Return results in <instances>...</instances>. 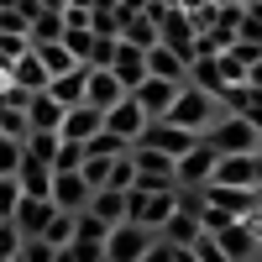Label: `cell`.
Listing matches in <instances>:
<instances>
[{
    "instance_id": "9c48e42d",
    "label": "cell",
    "mask_w": 262,
    "mask_h": 262,
    "mask_svg": "<svg viewBox=\"0 0 262 262\" xmlns=\"http://www.w3.org/2000/svg\"><path fill=\"white\" fill-rule=\"evenodd\" d=\"M53 215H58V210H53V200H48V194H21V200H16V210H11V226L32 242V236H42V231L53 226Z\"/></svg>"
},
{
    "instance_id": "e0dca14e",
    "label": "cell",
    "mask_w": 262,
    "mask_h": 262,
    "mask_svg": "<svg viewBox=\"0 0 262 262\" xmlns=\"http://www.w3.org/2000/svg\"><path fill=\"white\" fill-rule=\"evenodd\" d=\"M21 111H27V131H58V121H63V111H69V105H58L48 90H37V95H27V105H21Z\"/></svg>"
},
{
    "instance_id": "7402d4cb",
    "label": "cell",
    "mask_w": 262,
    "mask_h": 262,
    "mask_svg": "<svg viewBox=\"0 0 262 262\" xmlns=\"http://www.w3.org/2000/svg\"><path fill=\"white\" fill-rule=\"evenodd\" d=\"M32 53H37V63H42V74H48V79H58V74L79 69V58L63 48V42H32Z\"/></svg>"
},
{
    "instance_id": "836d02e7",
    "label": "cell",
    "mask_w": 262,
    "mask_h": 262,
    "mask_svg": "<svg viewBox=\"0 0 262 262\" xmlns=\"http://www.w3.org/2000/svg\"><path fill=\"white\" fill-rule=\"evenodd\" d=\"M21 262H53L58 257V247H48L42 236H32V242H21V252H16Z\"/></svg>"
},
{
    "instance_id": "2e32d148",
    "label": "cell",
    "mask_w": 262,
    "mask_h": 262,
    "mask_svg": "<svg viewBox=\"0 0 262 262\" xmlns=\"http://www.w3.org/2000/svg\"><path fill=\"white\" fill-rule=\"evenodd\" d=\"M6 84L11 90H21V95H37V90H48V74H42V63H37V53L27 48L16 63H6Z\"/></svg>"
},
{
    "instance_id": "52a82bcc",
    "label": "cell",
    "mask_w": 262,
    "mask_h": 262,
    "mask_svg": "<svg viewBox=\"0 0 262 262\" xmlns=\"http://www.w3.org/2000/svg\"><path fill=\"white\" fill-rule=\"evenodd\" d=\"M257 168H262L257 152H221V158H215L210 184H226V189H257Z\"/></svg>"
},
{
    "instance_id": "4dcf8cb0",
    "label": "cell",
    "mask_w": 262,
    "mask_h": 262,
    "mask_svg": "<svg viewBox=\"0 0 262 262\" xmlns=\"http://www.w3.org/2000/svg\"><path fill=\"white\" fill-rule=\"evenodd\" d=\"M42 242H48V247H69V242H74V215H63V210H58V215H53V226L42 231Z\"/></svg>"
},
{
    "instance_id": "7dc6e473",
    "label": "cell",
    "mask_w": 262,
    "mask_h": 262,
    "mask_svg": "<svg viewBox=\"0 0 262 262\" xmlns=\"http://www.w3.org/2000/svg\"><path fill=\"white\" fill-rule=\"evenodd\" d=\"M11 262H21V257H11Z\"/></svg>"
},
{
    "instance_id": "603a6c76",
    "label": "cell",
    "mask_w": 262,
    "mask_h": 262,
    "mask_svg": "<svg viewBox=\"0 0 262 262\" xmlns=\"http://www.w3.org/2000/svg\"><path fill=\"white\" fill-rule=\"evenodd\" d=\"M84 74H90V63H79V69L48 79V95H53L58 105H79V100H84Z\"/></svg>"
},
{
    "instance_id": "8d00e7d4",
    "label": "cell",
    "mask_w": 262,
    "mask_h": 262,
    "mask_svg": "<svg viewBox=\"0 0 262 262\" xmlns=\"http://www.w3.org/2000/svg\"><path fill=\"white\" fill-rule=\"evenodd\" d=\"M16 200H21V184H16V179H0V221H11Z\"/></svg>"
},
{
    "instance_id": "5bb4252c",
    "label": "cell",
    "mask_w": 262,
    "mask_h": 262,
    "mask_svg": "<svg viewBox=\"0 0 262 262\" xmlns=\"http://www.w3.org/2000/svg\"><path fill=\"white\" fill-rule=\"evenodd\" d=\"M200 236H205V226H200V215H194V210H173L168 215V221L158 226V242H168V247H194V242H200Z\"/></svg>"
},
{
    "instance_id": "d6a6232c",
    "label": "cell",
    "mask_w": 262,
    "mask_h": 262,
    "mask_svg": "<svg viewBox=\"0 0 262 262\" xmlns=\"http://www.w3.org/2000/svg\"><path fill=\"white\" fill-rule=\"evenodd\" d=\"M16 163H21V142L0 137V179H16Z\"/></svg>"
},
{
    "instance_id": "f1b7e54d",
    "label": "cell",
    "mask_w": 262,
    "mask_h": 262,
    "mask_svg": "<svg viewBox=\"0 0 262 262\" xmlns=\"http://www.w3.org/2000/svg\"><path fill=\"white\" fill-rule=\"evenodd\" d=\"M116 42H121V37H90V53H84V63H90V69H111Z\"/></svg>"
},
{
    "instance_id": "bcb514c9",
    "label": "cell",
    "mask_w": 262,
    "mask_h": 262,
    "mask_svg": "<svg viewBox=\"0 0 262 262\" xmlns=\"http://www.w3.org/2000/svg\"><path fill=\"white\" fill-rule=\"evenodd\" d=\"M257 158H262V142H257Z\"/></svg>"
},
{
    "instance_id": "8992f818",
    "label": "cell",
    "mask_w": 262,
    "mask_h": 262,
    "mask_svg": "<svg viewBox=\"0 0 262 262\" xmlns=\"http://www.w3.org/2000/svg\"><path fill=\"white\" fill-rule=\"evenodd\" d=\"M215 158H221V152H215V147L200 137V142H194V147L184 152L179 163H173V184H179V189H200V184H210V173H215Z\"/></svg>"
},
{
    "instance_id": "ac0fdd59",
    "label": "cell",
    "mask_w": 262,
    "mask_h": 262,
    "mask_svg": "<svg viewBox=\"0 0 262 262\" xmlns=\"http://www.w3.org/2000/svg\"><path fill=\"white\" fill-rule=\"evenodd\" d=\"M126 90H121V79L111 69H90L84 74V105H95V111H105V105H116Z\"/></svg>"
},
{
    "instance_id": "7bdbcfd3",
    "label": "cell",
    "mask_w": 262,
    "mask_h": 262,
    "mask_svg": "<svg viewBox=\"0 0 262 262\" xmlns=\"http://www.w3.org/2000/svg\"><path fill=\"white\" fill-rule=\"evenodd\" d=\"M53 262H74V257H69V252H63V247H58V257H53Z\"/></svg>"
},
{
    "instance_id": "83f0119b",
    "label": "cell",
    "mask_w": 262,
    "mask_h": 262,
    "mask_svg": "<svg viewBox=\"0 0 262 262\" xmlns=\"http://www.w3.org/2000/svg\"><path fill=\"white\" fill-rule=\"evenodd\" d=\"M126 147H131V142H121V137H111V131H105V126L95 131L90 142H84V152H95V158H121Z\"/></svg>"
},
{
    "instance_id": "7c38bea8",
    "label": "cell",
    "mask_w": 262,
    "mask_h": 262,
    "mask_svg": "<svg viewBox=\"0 0 262 262\" xmlns=\"http://www.w3.org/2000/svg\"><path fill=\"white\" fill-rule=\"evenodd\" d=\"M173 95H179V84H173V79H152V74L137 84V90H131V100L147 111V121H163L168 105H173Z\"/></svg>"
},
{
    "instance_id": "f35d334b",
    "label": "cell",
    "mask_w": 262,
    "mask_h": 262,
    "mask_svg": "<svg viewBox=\"0 0 262 262\" xmlns=\"http://www.w3.org/2000/svg\"><path fill=\"white\" fill-rule=\"evenodd\" d=\"M247 84H257V90H262V58H257L252 69H247Z\"/></svg>"
},
{
    "instance_id": "4fadbf2b",
    "label": "cell",
    "mask_w": 262,
    "mask_h": 262,
    "mask_svg": "<svg viewBox=\"0 0 262 262\" xmlns=\"http://www.w3.org/2000/svg\"><path fill=\"white\" fill-rule=\"evenodd\" d=\"M111 74L121 79V90L131 95L137 84L147 79V48H137V42H116V58H111Z\"/></svg>"
},
{
    "instance_id": "30bf717a",
    "label": "cell",
    "mask_w": 262,
    "mask_h": 262,
    "mask_svg": "<svg viewBox=\"0 0 262 262\" xmlns=\"http://www.w3.org/2000/svg\"><path fill=\"white\" fill-rule=\"evenodd\" d=\"M137 142L158 147V152H168V158L179 163V158H184V152H189L194 142H200V137H194V131H184V126H173V121H147V131H142Z\"/></svg>"
},
{
    "instance_id": "74e56055",
    "label": "cell",
    "mask_w": 262,
    "mask_h": 262,
    "mask_svg": "<svg viewBox=\"0 0 262 262\" xmlns=\"http://www.w3.org/2000/svg\"><path fill=\"white\" fill-rule=\"evenodd\" d=\"M173 257H179V247H168V242H152L142 262H173Z\"/></svg>"
},
{
    "instance_id": "e575fe53",
    "label": "cell",
    "mask_w": 262,
    "mask_h": 262,
    "mask_svg": "<svg viewBox=\"0 0 262 262\" xmlns=\"http://www.w3.org/2000/svg\"><path fill=\"white\" fill-rule=\"evenodd\" d=\"M63 252H69L74 262H105V247H100V242H79V236H74Z\"/></svg>"
},
{
    "instance_id": "b9f144b4",
    "label": "cell",
    "mask_w": 262,
    "mask_h": 262,
    "mask_svg": "<svg viewBox=\"0 0 262 262\" xmlns=\"http://www.w3.org/2000/svg\"><path fill=\"white\" fill-rule=\"evenodd\" d=\"M42 6H48V11H69V0H42Z\"/></svg>"
},
{
    "instance_id": "4316f807",
    "label": "cell",
    "mask_w": 262,
    "mask_h": 262,
    "mask_svg": "<svg viewBox=\"0 0 262 262\" xmlns=\"http://www.w3.org/2000/svg\"><path fill=\"white\" fill-rule=\"evenodd\" d=\"M74 236H79V242H100V247H105V236H111V226H105L100 215L79 210V215H74Z\"/></svg>"
},
{
    "instance_id": "9a60e30c",
    "label": "cell",
    "mask_w": 262,
    "mask_h": 262,
    "mask_svg": "<svg viewBox=\"0 0 262 262\" xmlns=\"http://www.w3.org/2000/svg\"><path fill=\"white\" fill-rule=\"evenodd\" d=\"M95 131H100V111H95V105H84V100L69 105V111H63V121H58V137H63V142H79V147L90 142Z\"/></svg>"
},
{
    "instance_id": "8fae6325",
    "label": "cell",
    "mask_w": 262,
    "mask_h": 262,
    "mask_svg": "<svg viewBox=\"0 0 262 262\" xmlns=\"http://www.w3.org/2000/svg\"><path fill=\"white\" fill-rule=\"evenodd\" d=\"M48 200H53V210H63V215H79L84 205H90V184H84V173H79V168H74V173H53Z\"/></svg>"
},
{
    "instance_id": "d4e9b609",
    "label": "cell",
    "mask_w": 262,
    "mask_h": 262,
    "mask_svg": "<svg viewBox=\"0 0 262 262\" xmlns=\"http://www.w3.org/2000/svg\"><path fill=\"white\" fill-rule=\"evenodd\" d=\"M32 42H58L63 37V11H48V6H42L37 16H32V32H27Z\"/></svg>"
},
{
    "instance_id": "ba28073f",
    "label": "cell",
    "mask_w": 262,
    "mask_h": 262,
    "mask_svg": "<svg viewBox=\"0 0 262 262\" xmlns=\"http://www.w3.org/2000/svg\"><path fill=\"white\" fill-rule=\"evenodd\" d=\"M100 126L111 131V137H121V142H137L142 131H147V111H142L131 95H121L116 105H105V111H100Z\"/></svg>"
},
{
    "instance_id": "44dd1931",
    "label": "cell",
    "mask_w": 262,
    "mask_h": 262,
    "mask_svg": "<svg viewBox=\"0 0 262 262\" xmlns=\"http://www.w3.org/2000/svg\"><path fill=\"white\" fill-rule=\"evenodd\" d=\"M90 215H100L105 226H121L126 221V189H90Z\"/></svg>"
},
{
    "instance_id": "ffe728a7",
    "label": "cell",
    "mask_w": 262,
    "mask_h": 262,
    "mask_svg": "<svg viewBox=\"0 0 262 262\" xmlns=\"http://www.w3.org/2000/svg\"><path fill=\"white\" fill-rule=\"evenodd\" d=\"M147 74H152V79H173V84H184L189 58H179L168 42H152V48H147Z\"/></svg>"
},
{
    "instance_id": "5b68a950",
    "label": "cell",
    "mask_w": 262,
    "mask_h": 262,
    "mask_svg": "<svg viewBox=\"0 0 262 262\" xmlns=\"http://www.w3.org/2000/svg\"><path fill=\"white\" fill-rule=\"evenodd\" d=\"M205 236H215V247H221L231 262H257L262 257V236L252 226V215H247V221H231L226 231H205Z\"/></svg>"
},
{
    "instance_id": "d6986e66",
    "label": "cell",
    "mask_w": 262,
    "mask_h": 262,
    "mask_svg": "<svg viewBox=\"0 0 262 262\" xmlns=\"http://www.w3.org/2000/svg\"><path fill=\"white\" fill-rule=\"evenodd\" d=\"M16 184H21V194H48V184H53V168H48V158H37V152H27V147H21Z\"/></svg>"
},
{
    "instance_id": "277c9868",
    "label": "cell",
    "mask_w": 262,
    "mask_h": 262,
    "mask_svg": "<svg viewBox=\"0 0 262 262\" xmlns=\"http://www.w3.org/2000/svg\"><path fill=\"white\" fill-rule=\"evenodd\" d=\"M152 242H158V231L121 221V226H111V236H105V262H142Z\"/></svg>"
},
{
    "instance_id": "d590c367",
    "label": "cell",
    "mask_w": 262,
    "mask_h": 262,
    "mask_svg": "<svg viewBox=\"0 0 262 262\" xmlns=\"http://www.w3.org/2000/svg\"><path fill=\"white\" fill-rule=\"evenodd\" d=\"M189 252H194V262H231L221 247H215V236H200V242H194Z\"/></svg>"
},
{
    "instance_id": "ab89813d",
    "label": "cell",
    "mask_w": 262,
    "mask_h": 262,
    "mask_svg": "<svg viewBox=\"0 0 262 262\" xmlns=\"http://www.w3.org/2000/svg\"><path fill=\"white\" fill-rule=\"evenodd\" d=\"M173 6H184V11H200V6H215V0H173Z\"/></svg>"
},
{
    "instance_id": "f546056e",
    "label": "cell",
    "mask_w": 262,
    "mask_h": 262,
    "mask_svg": "<svg viewBox=\"0 0 262 262\" xmlns=\"http://www.w3.org/2000/svg\"><path fill=\"white\" fill-rule=\"evenodd\" d=\"M79 163H84V147H79V142H63V137H58V152H53V173H74Z\"/></svg>"
},
{
    "instance_id": "f6af8a7d",
    "label": "cell",
    "mask_w": 262,
    "mask_h": 262,
    "mask_svg": "<svg viewBox=\"0 0 262 262\" xmlns=\"http://www.w3.org/2000/svg\"><path fill=\"white\" fill-rule=\"evenodd\" d=\"M242 6H262V0H242Z\"/></svg>"
},
{
    "instance_id": "ee69618b",
    "label": "cell",
    "mask_w": 262,
    "mask_h": 262,
    "mask_svg": "<svg viewBox=\"0 0 262 262\" xmlns=\"http://www.w3.org/2000/svg\"><path fill=\"white\" fill-rule=\"evenodd\" d=\"M257 194H262V168H257Z\"/></svg>"
},
{
    "instance_id": "6da1fadb",
    "label": "cell",
    "mask_w": 262,
    "mask_h": 262,
    "mask_svg": "<svg viewBox=\"0 0 262 262\" xmlns=\"http://www.w3.org/2000/svg\"><path fill=\"white\" fill-rule=\"evenodd\" d=\"M215 116H221V100H215L210 90H200V84H189V79H184L163 121H173V126H184V131H194V137H200V131H205Z\"/></svg>"
},
{
    "instance_id": "484cf974",
    "label": "cell",
    "mask_w": 262,
    "mask_h": 262,
    "mask_svg": "<svg viewBox=\"0 0 262 262\" xmlns=\"http://www.w3.org/2000/svg\"><path fill=\"white\" fill-rule=\"evenodd\" d=\"M111 163H116V158H95V152H84V163H79L84 184H90V189H105V184H111Z\"/></svg>"
},
{
    "instance_id": "1f68e13d",
    "label": "cell",
    "mask_w": 262,
    "mask_h": 262,
    "mask_svg": "<svg viewBox=\"0 0 262 262\" xmlns=\"http://www.w3.org/2000/svg\"><path fill=\"white\" fill-rule=\"evenodd\" d=\"M131 179H137V168H131V147H126L121 158L111 163V184H105V189H131Z\"/></svg>"
},
{
    "instance_id": "c3c4849f",
    "label": "cell",
    "mask_w": 262,
    "mask_h": 262,
    "mask_svg": "<svg viewBox=\"0 0 262 262\" xmlns=\"http://www.w3.org/2000/svg\"><path fill=\"white\" fill-rule=\"evenodd\" d=\"M257 262H262V257H257Z\"/></svg>"
},
{
    "instance_id": "7a4b0ae2",
    "label": "cell",
    "mask_w": 262,
    "mask_h": 262,
    "mask_svg": "<svg viewBox=\"0 0 262 262\" xmlns=\"http://www.w3.org/2000/svg\"><path fill=\"white\" fill-rule=\"evenodd\" d=\"M173 210H179V189H142V184L126 189V221H131V226L158 231Z\"/></svg>"
},
{
    "instance_id": "60d3db41",
    "label": "cell",
    "mask_w": 262,
    "mask_h": 262,
    "mask_svg": "<svg viewBox=\"0 0 262 262\" xmlns=\"http://www.w3.org/2000/svg\"><path fill=\"white\" fill-rule=\"evenodd\" d=\"M252 226H257V236H262V194H257V210H252Z\"/></svg>"
},
{
    "instance_id": "3957f363",
    "label": "cell",
    "mask_w": 262,
    "mask_h": 262,
    "mask_svg": "<svg viewBox=\"0 0 262 262\" xmlns=\"http://www.w3.org/2000/svg\"><path fill=\"white\" fill-rule=\"evenodd\" d=\"M200 137L215 147V152H257V142H262V131L252 126V121H242L236 111H221Z\"/></svg>"
},
{
    "instance_id": "cb8c5ba5",
    "label": "cell",
    "mask_w": 262,
    "mask_h": 262,
    "mask_svg": "<svg viewBox=\"0 0 262 262\" xmlns=\"http://www.w3.org/2000/svg\"><path fill=\"white\" fill-rule=\"evenodd\" d=\"M121 16V11H116ZM121 42H137V48H152L158 42V21H152L147 11H137V16H121Z\"/></svg>"
}]
</instances>
